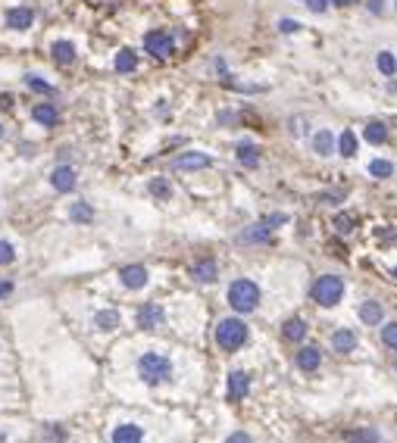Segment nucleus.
<instances>
[{"instance_id": "obj_1", "label": "nucleus", "mask_w": 397, "mask_h": 443, "mask_svg": "<svg viewBox=\"0 0 397 443\" xmlns=\"http://www.w3.org/2000/svg\"><path fill=\"white\" fill-rule=\"evenodd\" d=\"M228 306H232L235 312H241V315H247V312H253L260 306V287L257 281L251 278H238L228 284Z\"/></svg>"}, {"instance_id": "obj_2", "label": "nucleus", "mask_w": 397, "mask_h": 443, "mask_svg": "<svg viewBox=\"0 0 397 443\" xmlns=\"http://www.w3.org/2000/svg\"><path fill=\"white\" fill-rule=\"evenodd\" d=\"M216 343H219V349H226V353L241 349L247 343V324L241 322V318H222V322L216 324Z\"/></svg>"}, {"instance_id": "obj_3", "label": "nucleus", "mask_w": 397, "mask_h": 443, "mask_svg": "<svg viewBox=\"0 0 397 443\" xmlns=\"http://www.w3.org/2000/svg\"><path fill=\"white\" fill-rule=\"evenodd\" d=\"M138 374L147 381V384H163V381H169L172 378L169 356H163V353H144L138 359Z\"/></svg>"}, {"instance_id": "obj_4", "label": "nucleus", "mask_w": 397, "mask_h": 443, "mask_svg": "<svg viewBox=\"0 0 397 443\" xmlns=\"http://www.w3.org/2000/svg\"><path fill=\"white\" fill-rule=\"evenodd\" d=\"M313 297L319 306H338L341 297H344V281L338 275H322L313 284Z\"/></svg>"}, {"instance_id": "obj_5", "label": "nucleus", "mask_w": 397, "mask_h": 443, "mask_svg": "<svg viewBox=\"0 0 397 443\" xmlns=\"http://www.w3.org/2000/svg\"><path fill=\"white\" fill-rule=\"evenodd\" d=\"M144 50L151 56H157V60H166V56L176 53V41H172L169 31L153 28V31H147V35H144Z\"/></svg>"}, {"instance_id": "obj_6", "label": "nucleus", "mask_w": 397, "mask_h": 443, "mask_svg": "<svg viewBox=\"0 0 397 443\" xmlns=\"http://www.w3.org/2000/svg\"><path fill=\"white\" fill-rule=\"evenodd\" d=\"M3 22H7V28H13V31H28L32 22H35V10L26 6V3L10 6V10L3 12Z\"/></svg>"}, {"instance_id": "obj_7", "label": "nucleus", "mask_w": 397, "mask_h": 443, "mask_svg": "<svg viewBox=\"0 0 397 443\" xmlns=\"http://www.w3.org/2000/svg\"><path fill=\"white\" fill-rule=\"evenodd\" d=\"M76 184H78V181H76V168L66 166V162H63V166H57V168L51 172V187H53L57 193L76 191Z\"/></svg>"}, {"instance_id": "obj_8", "label": "nucleus", "mask_w": 397, "mask_h": 443, "mask_svg": "<svg viewBox=\"0 0 397 443\" xmlns=\"http://www.w3.org/2000/svg\"><path fill=\"white\" fill-rule=\"evenodd\" d=\"M163 318H166L163 306H160V303H144L138 309V328L153 331V328H160V324H163Z\"/></svg>"}, {"instance_id": "obj_9", "label": "nucleus", "mask_w": 397, "mask_h": 443, "mask_svg": "<svg viewBox=\"0 0 397 443\" xmlns=\"http://www.w3.org/2000/svg\"><path fill=\"white\" fill-rule=\"evenodd\" d=\"M172 166H176L178 172H197V168L213 166V159H210L207 153H197V150H191V153L176 156V162H172Z\"/></svg>"}, {"instance_id": "obj_10", "label": "nucleus", "mask_w": 397, "mask_h": 443, "mask_svg": "<svg viewBox=\"0 0 397 443\" xmlns=\"http://www.w3.org/2000/svg\"><path fill=\"white\" fill-rule=\"evenodd\" d=\"M251 390V378L247 372H232L228 374V403H241Z\"/></svg>"}, {"instance_id": "obj_11", "label": "nucleus", "mask_w": 397, "mask_h": 443, "mask_svg": "<svg viewBox=\"0 0 397 443\" xmlns=\"http://www.w3.org/2000/svg\"><path fill=\"white\" fill-rule=\"evenodd\" d=\"M119 281L128 287V290H141L147 284V268L144 266H126L119 268Z\"/></svg>"}, {"instance_id": "obj_12", "label": "nucleus", "mask_w": 397, "mask_h": 443, "mask_svg": "<svg viewBox=\"0 0 397 443\" xmlns=\"http://www.w3.org/2000/svg\"><path fill=\"white\" fill-rule=\"evenodd\" d=\"M191 278L201 281V284H213V281L219 278V266H216L213 259H197L194 266H191Z\"/></svg>"}, {"instance_id": "obj_13", "label": "nucleus", "mask_w": 397, "mask_h": 443, "mask_svg": "<svg viewBox=\"0 0 397 443\" xmlns=\"http://www.w3.org/2000/svg\"><path fill=\"white\" fill-rule=\"evenodd\" d=\"M235 156H238V162L244 168H257L260 166V147L253 141H238V147H235Z\"/></svg>"}, {"instance_id": "obj_14", "label": "nucleus", "mask_w": 397, "mask_h": 443, "mask_svg": "<svg viewBox=\"0 0 397 443\" xmlns=\"http://www.w3.org/2000/svg\"><path fill=\"white\" fill-rule=\"evenodd\" d=\"M32 119L41 125V128H57V122H60V110L53 103H38L32 110Z\"/></svg>"}, {"instance_id": "obj_15", "label": "nucleus", "mask_w": 397, "mask_h": 443, "mask_svg": "<svg viewBox=\"0 0 397 443\" xmlns=\"http://www.w3.org/2000/svg\"><path fill=\"white\" fill-rule=\"evenodd\" d=\"M332 347H335V353H350V349H357V331L338 328L332 334Z\"/></svg>"}, {"instance_id": "obj_16", "label": "nucleus", "mask_w": 397, "mask_h": 443, "mask_svg": "<svg viewBox=\"0 0 397 443\" xmlns=\"http://www.w3.org/2000/svg\"><path fill=\"white\" fill-rule=\"evenodd\" d=\"M51 53H53V62H57V66H72V62H76V44L72 41H53Z\"/></svg>"}, {"instance_id": "obj_17", "label": "nucleus", "mask_w": 397, "mask_h": 443, "mask_svg": "<svg viewBox=\"0 0 397 443\" xmlns=\"http://www.w3.org/2000/svg\"><path fill=\"white\" fill-rule=\"evenodd\" d=\"M113 443H144V431L138 424H119L113 431Z\"/></svg>"}, {"instance_id": "obj_18", "label": "nucleus", "mask_w": 397, "mask_h": 443, "mask_svg": "<svg viewBox=\"0 0 397 443\" xmlns=\"http://www.w3.org/2000/svg\"><path fill=\"white\" fill-rule=\"evenodd\" d=\"M382 318H385L382 303H375V299H366V303H360V322H366V324H382Z\"/></svg>"}, {"instance_id": "obj_19", "label": "nucleus", "mask_w": 397, "mask_h": 443, "mask_svg": "<svg viewBox=\"0 0 397 443\" xmlns=\"http://www.w3.org/2000/svg\"><path fill=\"white\" fill-rule=\"evenodd\" d=\"M319 362H322V356H319V349H316V347H301V349H297V368H303V372H316Z\"/></svg>"}, {"instance_id": "obj_20", "label": "nucleus", "mask_w": 397, "mask_h": 443, "mask_svg": "<svg viewBox=\"0 0 397 443\" xmlns=\"http://www.w3.org/2000/svg\"><path fill=\"white\" fill-rule=\"evenodd\" d=\"M69 218L76 225H88V222H94V209L85 200H76V203H69Z\"/></svg>"}, {"instance_id": "obj_21", "label": "nucleus", "mask_w": 397, "mask_h": 443, "mask_svg": "<svg viewBox=\"0 0 397 443\" xmlns=\"http://www.w3.org/2000/svg\"><path fill=\"white\" fill-rule=\"evenodd\" d=\"M119 312L116 309H101V312H94V328L97 331H116L119 328Z\"/></svg>"}, {"instance_id": "obj_22", "label": "nucleus", "mask_w": 397, "mask_h": 443, "mask_svg": "<svg viewBox=\"0 0 397 443\" xmlns=\"http://www.w3.org/2000/svg\"><path fill=\"white\" fill-rule=\"evenodd\" d=\"M282 337L285 340H303V337H307V322H303V318H288V322L282 324Z\"/></svg>"}, {"instance_id": "obj_23", "label": "nucleus", "mask_w": 397, "mask_h": 443, "mask_svg": "<svg viewBox=\"0 0 397 443\" xmlns=\"http://www.w3.org/2000/svg\"><path fill=\"white\" fill-rule=\"evenodd\" d=\"M269 225L266 222H257V225H251V228H244L241 231V241H247V243H266L269 241Z\"/></svg>"}, {"instance_id": "obj_24", "label": "nucleus", "mask_w": 397, "mask_h": 443, "mask_svg": "<svg viewBox=\"0 0 397 443\" xmlns=\"http://www.w3.org/2000/svg\"><path fill=\"white\" fill-rule=\"evenodd\" d=\"M138 69V53L132 47H122L116 53V72H135Z\"/></svg>"}, {"instance_id": "obj_25", "label": "nucleus", "mask_w": 397, "mask_h": 443, "mask_svg": "<svg viewBox=\"0 0 397 443\" xmlns=\"http://www.w3.org/2000/svg\"><path fill=\"white\" fill-rule=\"evenodd\" d=\"M313 150L319 156H332V150H335V134L328 128H322V131H316V137H313Z\"/></svg>"}, {"instance_id": "obj_26", "label": "nucleus", "mask_w": 397, "mask_h": 443, "mask_svg": "<svg viewBox=\"0 0 397 443\" xmlns=\"http://www.w3.org/2000/svg\"><path fill=\"white\" fill-rule=\"evenodd\" d=\"M335 147H338V153L347 156V159H350V156H357V134H353L350 128L341 131V137L335 141Z\"/></svg>"}, {"instance_id": "obj_27", "label": "nucleus", "mask_w": 397, "mask_h": 443, "mask_svg": "<svg viewBox=\"0 0 397 443\" xmlns=\"http://www.w3.org/2000/svg\"><path fill=\"white\" fill-rule=\"evenodd\" d=\"M366 141L375 144V147H378V144H385V141H388V125H385V122H369V125H366Z\"/></svg>"}, {"instance_id": "obj_28", "label": "nucleus", "mask_w": 397, "mask_h": 443, "mask_svg": "<svg viewBox=\"0 0 397 443\" xmlns=\"http://www.w3.org/2000/svg\"><path fill=\"white\" fill-rule=\"evenodd\" d=\"M344 440L347 443H378L382 437H378V431H344Z\"/></svg>"}, {"instance_id": "obj_29", "label": "nucleus", "mask_w": 397, "mask_h": 443, "mask_svg": "<svg viewBox=\"0 0 397 443\" xmlns=\"http://www.w3.org/2000/svg\"><path fill=\"white\" fill-rule=\"evenodd\" d=\"M375 66H378V72H382L385 78H391V75L397 72V60L388 53V50H382V53L375 56Z\"/></svg>"}, {"instance_id": "obj_30", "label": "nucleus", "mask_w": 397, "mask_h": 443, "mask_svg": "<svg viewBox=\"0 0 397 443\" xmlns=\"http://www.w3.org/2000/svg\"><path fill=\"white\" fill-rule=\"evenodd\" d=\"M26 87H32V91H38V94H53L51 81H44L41 75H35V72H26Z\"/></svg>"}, {"instance_id": "obj_31", "label": "nucleus", "mask_w": 397, "mask_h": 443, "mask_svg": "<svg viewBox=\"0 0 397 443\" xmlns=\"http://www.w3.org/2000/svg\"><path fill=\"white\" fill-rule=\"evenodd\" d=\"M369 175H375V178H391V175H394V166H391L388 159H372Z\"/></svg>"}, {"instance_id": "obj_32", "label": "nucleus", "mask_w": 397, "mask_h": 443, "mask_svg": "<svg viewBox=\"0 0 397 443\" xmlns=\"http://www.w3.org/2000/svg\"><path fill=\"white\" fill-rule=\"evenodd\" d=\"M151 193H153L157 200H169V197H172V184H169L166 178H153V181H151Z\"/></svg>"}, {"instance_id": "obj_33", "label": "nucleus", "mask_w": 397, "mask_h": 443, "mask_svg": "<svg viewBox=\"0 0 397 443\" xmlns=\"http://www.w3.org/2000/svg\"><path fill=\"white\" fill-rule=\"evenodd\" d=\"M353 228H357V218H353V216H347V212L335 216V231H338V234H350Z\"/></svg>"}, {"instance_id": "obj_34", "label": "nucleus", "mask_w": 397, "mask_h": 443, "mask_svg": "<svg viewBox=\"0 0 397 443\" xmlns=\"http://www.w3.org/2000/svg\"><path fill=\"white\" fill-rule=\"evenodd\" d=\"M382 343L391 347V349H397V322H391V324L382 328Z\"/></svg>"}, {"instance_id": "obj_35", "label": "nucleus", "mask_w": 397, "mask_h": 443, "mask_svg": "<svg viewBox=\"0 0 397 443\" xmlns=\"http://www.w3.org/2000/svg\"><path fill=\"white\" fill-rule=\"evenodd\" d=\"M288 128H291V134H294V137H303V131L310 128V122L303 116H291L288 119Z\"/></svg>"}, {"instance_id": "obj_36", "label": "nucleus", "mask_w": 397, "mask_h": 443, "mask_svg": "<svg viewBox=\"0 0 397 443\" xmlns=\"http://www.w3.org/2000/svg\"><path fill=\"white\" fill-rule=\"evenodd\" d=\"M16 259V247L10 241H0V266H10Z\"/></svg>"}, {"instance_id": "obj_37", "label": "nucleus", "mask_w": 397, "mask_h": 443, "mask_svg": "<svg viewBox=\"0 0 397 443\" xmlns=\"http://www.w3.org/2000/svg\"><path fill=\"white\" fill-rule=\"evenodd\" d=\"M278 31H285V35H294V31H301V22H294V19H282V22H278Z\"/></svg>"}, {"instance_id": "obj_38", "label": "nucleus", "mask_w": 397, "mask_h": 443, "mask_svg": "<svg viewBox=\"0 0 397 443\" xmlns=\"http://www.w3.org/2000/svg\"><path fill=\"white\" fill-rule=\"evenodd\" d=\"M226 443H253V440H251V434H244V431H235V434L226 437Z\"/></svg>"}, {"instance_id": "obj_39", "label": "nucleus", "mask_w": 397, "mask_h": 443, "mask_svg": "<svg viewBox=\"0 0 397 443\" xmlns=\"http://www.w3.org/2000/svg\"><path fill=\"white\" fill-rule=\"evenodd\" d=\"M307 6L313 12H326V6H328V0H307Z\"/></svg>"}, {"instance_id": "obj_40", "label": "nucleus", "mask_w": 397, "mask_h": 443, "mask_svg": "<svg viewBox=\"0 0 397 443\" xmlns=\"http://www.w3.org/2000/svg\"><path fill=\"white\" fill-rule=\"evenodd\" d=\"M0 110H13V94H0Z\"/></svg>"}, {"instance_id": "obj_41", "label": "nucleus", "mask_w": 397, "mask_h": 443, "mask_svg": "<svg viewBox=\"0 0 397 443\" xmlns=\"http://www.w3.org/2000/svg\"><path fill=\"white\" fill-rule=\"evenodd\" d=\"M10 293H13V284H10V281H0V299L10 297Z\"/></svg>"}, {"instance_id": "obj_42", "label": "nucleus", "mask_w": 397, "mask_h": 443, "mask_svg": "<svg viewBox=\"0 0 397 443\" xmlns=\"http://www.w3.org/2000/svg\"><path fill=\"white\" fill-rule=\"evenodd\" d=\"M385 10V0H369V12H382Z\"/></svg>"}, {"instance_id": "obj_43", "label": "nucleus", "mask_w": 397, "mask_h": 443, "mask_svg": "<svg viewBox=\"0 0 397 443\" xmlns=\"http://www.w3.org/2000/svg\"><path fill=\"white\" fill-rule=\"evenodd\" d=\"M378 237H382V241H397V231H385V234L378 231Z\"/></svg>"}, {"instance_id": "obj_44", "label": "nucleus", "mask_w": 397, "mask_h": 443, "mask_svg": "<svg viewBox=\"0 0 397 443\" xmlns=\"http://www.w3.org/2000/svg\"><path fill=\"white\" fill-rule=\"evenodd\" d=\"M332 3H335V6H347V3H350V0H332Z\"/></svg>"}, {"instance_id": "obj_45", "label": "nucleus", "mask_w": 397, "mask_h": 443, "mask_svg": "<svg viewBox=\"0 0 397 443\" xmlns=\"http://www.w3.org/2000/svg\"><path fill=\"white\" fill-rule=\"evenodd\" d=\"M0 443H7V437H3V431H0Z\"/></svg>"}, {"instance_id": "obj_46", "label": "nucleus", "mask_w": 397, "mask_h": 443, "mask_svg": "<svg viewBox=\"0 0 397 443\" xmlns=\"http://www.w3.org/2000/svg\"><path fill=\"white\" fill-rule=\"evenodd\" d=\"M0 137H3V125H0Z\"/></svg>"}, {"instance_id": "obj_47", "label": "nucleus", "mask_w": 397, "mask_h": 443, "mask_svg": "<svg viewBox=\"0 0 397 443\" xmlns=\"http://www.w3.org/2000/svg\"><path fill=\"white\" fill-rule=\"evenodd\" d=\"M391 275H394V278H397V268H394V272H391Z\"/></svg>"}, {"instance_id": "obj_48", "label": "nucleus", "mask_w": 397, "mask_h": 443, "mask_svg": "<svg viewBox=\"0 0 397 443\" xmlns=\"http://www.w3.org/2000/svg\"><path fill=\"white\" fill-rule=\"evenodd\" d=\"M394 368H397V362H394Z\"/></svg>"}, {"instance_id": "obj_49", "label": "nucleus", "mask_w": 397, "mask_h": 443, "mask_svg": "<svg viewBox=\"0 0 397 443\" xmlns=\"http://www.w3.org/2000/svg\"><path fill=\"white\" fill-rule=\"evenodd\" d=\"M394 10H397V3H394Z\"/></svg>"}]
</instances>
